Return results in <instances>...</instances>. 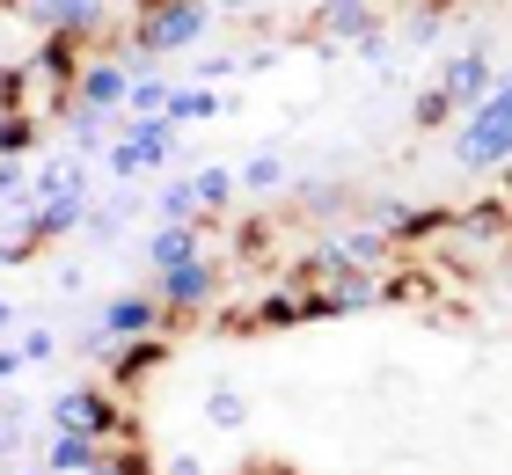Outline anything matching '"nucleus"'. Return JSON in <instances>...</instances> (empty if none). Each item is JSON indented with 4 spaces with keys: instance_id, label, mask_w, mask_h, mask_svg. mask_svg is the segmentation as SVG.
Masks as SVG:
<instances>
[{
    "instance_id": "4468645a",
    "label": "nucleus",
    "mask_w": 512,
    "mask_h": 475,
    "mask_svg": "<svg viewBox=\"0 0 512 475\" xmlns=\"http://www.w3.org/2000/svg\"><path fill=\"white\" fill-rule=\"evenodd\" d=\"M220 110V95L205 88V81H191V88H169V103H161V117L183 132V125H198V117H213Z\"/></svg>"
},
{
    "instance_id": "2eb2a0df",
    "label": "nucleus",
    "mask_w": 512,
    "mask_h": 475,
    "mask_svg": "<svg viewBox=\"0 0 512 475\" xmlns=\"http://www.w3.org/2000/svg\"><path fill=\"white\" fill-rule=\"evenodd\" d=\"M278 183H286V161H278V154H256L242 169V190H278Z\"/></svg>"
},
{
    "instance_id": "4be33fe9",
    "label": "nucleus",
    "mask_w": 512,
    "mask_h": 475,
    "mask_svg": "<svg viewBox=\"0 0 512 475\" xmlns=\"http://www.w3.org/2000/svg\"><path fill=\"white\" fill-rule=\"evenodd\" d=\"M220 8H249V0H220Z\"/></svg>"
},
{
    "instance_id": "7ed1b4c3",
    "label": "nucleus",
    "mask_w": 512,
    "mask_h": 475,
    "mask_svg": "<svg viewBox=\"0 0 512 475\" xmlns=\"http://www.w3.org/2000/svg\"><path fill=\"white\" fill-rule=\"evenodd\" d=\"M205 30V0H169V8H154V15H139V30H132V52L139 59H161V52H183Z\"/></svg>"
},
{
    "instance_id": "f3484780",
    "label": "nucleus",
    "mask_w": 512,
    "mask_h": 475,
    "mask_svg": "<svg viewBox=\"0 0 512 475\" xmlns=\"http://www.w3.org/2000/svg\"><path fill=\"white\" fill-rule=\"evenodd\" d=\"M15 351H22V366H44V359H52V329H30Z\"/></svg>"
},
{
    "instance_id": "20e7f679",
    "label": "nucleus",
    "mask_w": 512,
    "mask_h": 475,
    "mask_svg": "<svg viewBox=\"0 0 512 475\" xmlns=\"http://www.w3.org/2000/svg\"><path fill=\"white\" fill-rule=\"evenodd\" d=\"M52 424H59V432L110 439V446H118V439H132V432H125V410H118V402H110L103 388H66V395L52 402Z\"/></svg>"
},
{
    "instance_id": "9b49d317",
    "label": "nucleus",
    "mask_w": 512,
    "mask_h": 475,
    "mask_svg": "<svg viewBox=\"0 0 512 475\" xmlns=\"http://www.w3.org/2000/svg\"><path fill=\"white\" fill-rule=\"evenodd\" d=\"M454 234H476V242H505V234H512V205H505V198L461 205V212H454Z\"/></svg>"
},
{
    "instance_id": "9d476101",
    "label": "nucleus",
    "mask_w": 512,
    "mask_h": 475,
    "mask_svg": "<svg viewBox=\"0 0 512 475\" xmlns=\"http://www.w3.org/2000/svg\"><path fill=\"white\" fill-rule=\"evenodd\" d=\"M154 271H169V264H191V256H205V242H198V220H161V234H154Z\"/></svg>"
},
{
    "instance_id": "f03ea898",
    "label": "nucleus",
    "mask_w": 512,
    "mask_h": 475,
    "mask_svg": "<svg viewBox=\"0 0 512 475\" xmlns=\"http://www.w3.org/2000/svg\"><path fill=\"white\" fill-rule=\"evenodd\" d=\"M176 154V125L169 117H125V132L110 139V176H147Z\"/></svg>"
},
{
    "instance_id": "6e6552de",
    "label": "nucleus",
    "mask_w": 512,
    "mask_h": 475,
    "mask_svg": "<svg viewBox=\"0 0 512 475\" xmlns=\"http://www.w3.org/2000/svg\"><path fill=\"white\" fill-rule=\"evenodd\" d=\"M439 81H447V95H454L461 110H476L483 95L498 88V66L483 59V52H461V59H447V66H439Z\"/></svg>"
},
{
    "instance_id": "412c9836",
    "label": "nucleus",
    "mask_w": 512,
    "mask_h": 475,
    "mask_svg": "<svg viewBox=\"0 0 512 475\" xmlns=\"http://www.w3.org/2000/svg\"><path fill=\"white\" fill-rule=\"evenodd\" d=\"M15 475H44V461H37V468H15Z\"/></svg>"
},
{
    "instance_id": "aec40b11",
    "label": "nucleus",
    "mask_w": 512,
    "mask_h": 475,
    "mask_svg": "<svg viewBox=\"0 0 512 475\" xmlns=\"http://www.w3.org/2000/svg\"><path fill=\"white\" fill-rule=\"evenodd\" d=\"M505 205H512V161H505Z\"/></svg>"
},
{
    "instance_id": "f257e3e1",
    "label": "nucleus",
    "mask_w": 512,
    "mask_h": 475,
    "mask_svg": "<svg viewBox=\"0 0 512 475\" xmlns=\"http://www.w3.org/2000/svg\"><path fill=\"white\" fill-rule=\"evenodd\" d=\"M454 154H461V169H505L512 161V81H498L476 110H461Z\"/></svg>"
},
{
    "instance_id": "dca6fc26",
    "label": "nucleus",
    "mask_w": 512,
    "mask_h": 475,
    "mask_svg": "<svg viewBox=\"0 0 512 475\" xmlns=\"http://www.w3.org/2000/svg\"><path fill=\"white\" fill-rule=\"evenodd\" d=\"M205 417H213V424H220V432H235V424L249 417V402H242L235 388H220V395H213V410H205Z\"/></svg>"
},
{
    "instance_id": "ddd939ff",
    "label": "nucleus",
    "mask_w": 512,
    "mask_h": 475,
    "mask_svg": "<svg viewBox=\"0 0 512 475\" xmlns=\"http://www.w3.org/2000/svg\"><path fill=\"white\" fill-rule=\"evenodd\" d=\"M454 117H461V103L447 95V81H425V88H417V103H410V125H417V132H439V125H454Z\"/></svg>"
},
{
    "instance_id": "1a4fd4ad",
    "label": "nucleus",
    "mask_w": 512,
    "mask_h": 475,
    "mask_svg": "<svg viewBox=\"0 0 512 475\" xmlns=\"http://www.w3.org/2000/svg\"><path fill=\"white\" fill-rule=\"evenodd\" d=\"M110 454V439H88V432H59L52 446H44V475H88Z\"/></svg>"
},
{
    "instance_id": "39448f33",
    "label": "nucleus",
    "mask_w": 512,
    "mask_h": 475,
    "mask_svg": "<svg viewBox=\"0 0 512 475\" xmlns=\"http://www.w3.org/2000/svg\"><path fill=\"white\" fill-rule=\"evenodd\" d=\"M220 293V271L205 264V256H191V264H169V271H154V300H161V315H198L205 300Z\"/></svg>"
},
{
    "instance_id": "423d86ee",
    "label": "nucleus",
    "mask_w": 512,
    "mask_h": 475,
    "mask_svg": "<svg viewBox=\"0 0 512 475\" xmlns=\"http://www.w3.org/2000/svg\"><path fill=\"white\" fill-rule=\"evenodd\" d=\"M125 95H132V66L125 59H96V66H81V81H74V110H103L110 103L125 110Z\"/></svg>"
},
{
    "instance_id": "6ab92c4d",
    "label": "nucleus",
    "mask_w": 512,
    "mask_h": 475,
    "mask_svg": "<svg viewBox=\"0 0 512 475\" xmlns=\"http://www.w3.org/2000/svg\"><path fill=\"white\" fill-rule=\"evenodd\" d=\"M8 322H15V307H8V300H0V329H8Z\"/></svg>"
},
{
    "instance_id": "a211bd4d",
    "label": "nucleus",
    "mask_w": 512,
    "mask_h": 475,
    "mask_svg": "<svg viewBox=\"0 0 512 475\" xmlns=\"http://www.w3.org/2000/svg\"><path fill=\"white\" fill-rule=\"evenodd\" d=\"M161 475H205V468H198L191 454H169V461H161Z\"/></svg>"
},
{
    "instance_id": "0eeeda50",
    "label": "nucleus",
    "mask_w": 512,
    "mask_h": 475,
    "mask_svg": "<svg viewBox=\"0 0 512 475\" xmlns=\"http://www.w3.org/2000/svg\"><path fill=\"white\" fill-rule=\"evenodd\" d=\"M154 322H161V300H147V293H125V300H110V307H103L96 344H132V337H147Z\"/></svg>"
},
{
    "instance_id": "f8f14e48",
    "label": "nucleus",
    "mask_w": 512,
    "mask_h": 475,
    "mask_svg": "<svg viewBox=\"0 0 512 475\" xmlns=\"http://www.w3.org/2000/svg\"><path fill=\"white\" fill-rule=\"evenodd\" d=\"M315 30H330V37H374V0H330V8L315 15Z\"/></svg>"
}]
</instances>
